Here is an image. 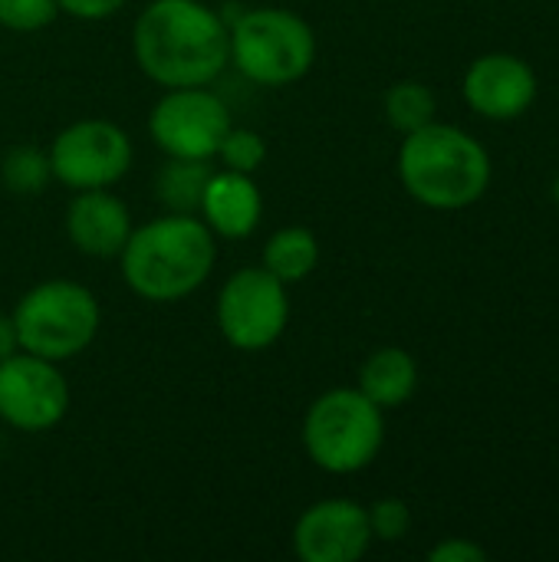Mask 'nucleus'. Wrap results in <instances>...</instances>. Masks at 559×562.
I'll use <instances>...</instances> for the list:
<instances>
[{
  "mask_svg": "<svg viewBox=\"0 0 559 562\" xmlns=\"http://www.w3.org/2000/svg\"><path fill=\"white\" fill-rule=\"evenodd\" d=\"M142 72L165 86H208L231 59V26L201 0H152L132 33Z\"/></svg>",
  "mask_w": 559,
  "mask_h": 562,
  "instance_id": "obj_1",
  "label": "nucleus"
},
{
  "mask_svg": "<svg viewBox=\"0 0 559 562\" xmlns=\"http://www.w3.org/2000/svg\"><path fill=\"white\" fill-rule=\"evenodd\" d=\"M128 290L148 303H175L191 296L214 270V231L198 214H165L132 227L122 254Z\"/></svg>",
  "mask_w": 559,
  "mask_h": 562,
  "instance_id": "obj_2",
  "label": "nucleus"
},
{
  "mask_svg": "<svg viewBox=\"0 0 559 562\" xmlns=\"http://www.w3.org/2000/svg\"><path fill=\"white\" fill-rule=\"evenodd\" d=\"M399 178L418 204L432 211H461L484 198L491 184V155L458 125L428 122L405 135L399 148Z\"/></svg>",
  "mask_w": 559,
  "mask_h": 562,
  "instance_id": "obj_3",
  "label": "nucleus"
},
{
  "mask_svg": "<svg viewBox=\"0 0 559 562\" xmlns=\"http://www.w3.org/2000/svg\"><path fill=\"white\" fill-rule=\"evenodd\" d=\"M20 349L49 362H66L86 352L99 333V303L92 290L72 280H46L26 290L13 306Z\"/></svg>",
  "mask_w": 559,
  "mask_h": 562,
  "instance_id": "obj_4",
  "label": "nucleus"
},
{
  "mask_svg": "<svg viewBox=\"0 0 559 562\" xmlns=\"http://www.w3.org/2000/svg\"><path fill=\"white\" fill-rule=\"evenodd\" d=\"M382 441V408L359 389H333L320 395L303 418L306 454L329 474H356L369 468L379 458Z\"/></svg>",
  "mask_w": 559,
  "mask_h": 562,
  "instance_id": "obj_5",
  "label": "nucleus"
},
{
  "mask_svg": "<svg viewBox=\"0 0 559 562\" xmlns=\"http://www.w3.org/2000/svg\"><path fill=\"white\" fill-rule=\"evenodd\" d=\"M231 59L257 86H290L316 63V33L293 10L257 7L231 26Z\"/></svg>",
  "mask_w": 559,
  "mask_h": 562,
  "instance_id": "obj_6",
  "label": "nucleus"
},
{
  "mask_svg": "<svg viewBox=\"0 0 559 562\" xmlns=\"http://www.w3.org/2000/svg\"><path fill=\"white\" fill-rule=\"evenodd\" d=\"M290 323L287 283L277 280L267 267L237 270L217 296V326L221 336L241 352L270 349Z\"/></svg>",
  "mask_w": 559,
  "mask_h": 562,
  "instance_id": "obj_7",
  "label": "nucleus"
},
{
  "mask_svg": "<svg viewBox=\"0 0 559 562\" xmlns=\"http://www.w3.org/2000/svg\"><path fill=\"white\" fill-rule=\"evenodd\" d=\"M231 125V109L208 86L168 89L148 115V135L168 158L211 161Z\"/></svg>",
  "mask_w": 559,
  "mask_h": 562,
  "instance_id": "obj_8",
  "label": "nucleus"
},
{
  "mask_svg": "<svg viewBox=\"0 0 559 562\" xmlns=\"http://www.w3.org/2000/svg\"><path fill=\"white\" fill-rule=\"evenodd\" d=\"M53 178L72 191L112 188L132 168V138L105 119L66 125L49 145Z\"/></svg>",
  "mask_w": 559,
  "mask_h": 562,
  "instance_id": "obj_9",
  "label": "nucleus"
},
{
  "mask_svg": "<svg viewBox=\"0 0 559 562\" xmlns=\"http://www.w3.org/2000/svg\"><path fill=\"white\" fill-rule=\"evenodd\" d=\"M69 412V385L59 362L13 352L0 362V422L16 431H49Z\"/></svg>",
  "mask_w": 559,
  "mask_h": 562,
  "instance_id": "obj_10",
  "label": "nucleus"
},
{
  "mask_svg": "<svg viewBox=\"0 0 559 562\" xmlns=\"http://www.w3.org/2000/svg\"><path fill=\"white\" fill-rule=\"evenodd\" d=\"M372 547V527L362 504L333 497L306 507L293 527V550L303 562H356Z\"/></svg>",
  "mask_w": 559,
  "mask_h": 562,
  "instance_id": "obj_11",
  "label": "nucleus"
},
{
  "mask_svg": "<svg viewBox=\"0 0 559 562\" xmlns=\"http://www.w3.org/2000/svg\"><path fill=\"white\" fill-rule=\"evenodd\" d=\"M461 92L478 115L491 122H511L534 105L537 72L514 53H488L468 66Z\"/></svg>",
  "mask_w": 559,
  "mask_h": 562,
  "instance_id": "obj_12",
  "label": "nucleus"
},
{
  "mask_svg": "<svg viewBox=\"0 0 559 562\" xmlns=\"http://www.w3.org/2000/svg\"><path fill=\"white\" fill-rule=\"evenodd\" d=\"M66 234L79 254L109 260L119 257L125 240L132 237V214L115 194H109V188H89L69 201Z\"/></svg>",
  "mask_w": 559,
  "mask_h": 562,
  "instance_id": "obj_13",
  "label": "nucleus"
},
{
  "mask_svg": "<svg viewBox=\"0 0 559 562\" xmlns=\"http://www.w3.org/2000/svg\"><path fill=\"white\" fill-rule=\"evenodd\" d=\"M198 214L214 231V237L244 240L260 224L264 198H260V188H257V181L250 175L221 168V171L211 175Z\"/></svg>",
  "mask_w": 559,
  "mask_h": 562,
  "instance_id": "obj_14",
  "label": "nucleus"
},
{
  "mask_svg": "<svg viewBox=\"0 0 559 562\" xmlns=\"http://www.w3.org/2000/svg\"><path fill=\"white\" fill-rule=\"evenodd\" d=\"M369 402H376L382 412L389 408H402L415 389H418V366L415 359L399 349V346H385L376 349L362 369H359V385H356Z\"/></svg>",
  "mask_w": 559,
  "mask_h": 562,
  "instance_id": "obj_15",
  "label": "nucleus"
},
{
  "mask_svg": "<svg viewBox=\"0 0 559 562\" xmlns=\"http://www.w3.org/2000/svg\"><path fill=\"white\" fill-rule=\"evenodd\" d=\"M214 168L204 158H168L155 178V194L171 214H198Z\"/></svg>",
  "mask_w": 559,
  "mask_h": 562,
  "instance_id": "obj_16",
  "label": "nucleus"
},
{
  "mask_svg": "<svg viewBox=\"0 0 559 562\" xmlns=\"http://www.w3.org/2000/svg\"><path fill=\"white\" fill-rule=\"evenodd\" d=\"M316 263H320V240L310 227H283L264 247V267L287 286L306 280L316 270Z\"/></svg>",
  "mask_w": 559,
  "mask_h": 562,
  "instance_id": "obj_17",
  "label": "nucleus"
},
{
  "mask_svg": "<svg viewBox=\"0 0 559 562\" xmlns=\"http://www.w3.org/2000/svg\"><path fill=\"white\" fill-rule=\"evenodd\" d=\"M53 181L49 151L36 145H13L0 158V188H7L16 198H36Z\"/></svg>",
  "mask_w": 559,
  "mask_h": 562,
  "instance_id": "obj_18",
  "label": "nucleus"
},
{
  "mask_svg": "<svg viewBox=\"0 0 559 562\" xmlns=\"http://www.w3.org/2000/svg\"><path fill=\"white\" fill-rule=\"evenodd\" d=\"M435 112H438V102H435V92L425 82L405 79V82H395L385 92V119L402 135L418 132L428 122H435Z\"/></svg>",
  "mask_w": 559,
  "mask_h": 562,
  "instance_id": "obj_19",
  "label": "nucleus"
},
{
  "mask_svg": "<svg viewBox=\"0 0 559 562\" xmlns=\"http://www.w3.org/2000/svg\"><path fill=\"white\" fill-rule=\"evenodd\" d=\"M214 158H221V165H224L227 171L254 175V171L264 165V158H267V142H264V135L254 132V128H234V125H231Z\"/></svg>",
  "mask_w": 559,
  "mask_h": 562,
  "instance_id": "obj_20",
  "label": "nucleus"
},
{
  "mask_svg": "<svg viewBox=\"0 0 559 562\" xmlns=\"http://www.w3.org/2000/svg\"><path fill=\"white\" fill-rule=\"evenodd\" d=\"M59 13L56 0H0V26L13 33H36Z\"/></svg>",
  "mask_w": 559,
  "mask_h": 562,
  "instance_id": "obj_21",
  "label": "nucleus"
},
{
  "mask_svg": "<svg viewBox=\"0 0 559 562\" xmlns=\"http://www.w3.org/2000/svg\"><path fill=\"white\" fill-rule=\"evenodd\" d=\"M366 514H369L372 540H382V543H399L412 527V510L399 497H382L372 507H366Z\"/></svg>",
  "mask_w": 559,
  "mask_h": 562,
  "instance_id": "obj_22",
  "label": "nucleus"
},
{
  "mask_svg": "<svg viewBox=\"0 0 559 562\" xmlns=\"http://www.w3.org/2000/svg\"><path fill=\"white\" fill-rule=\"evenodd\" d=\"M432 562H484L488 560V550L471 543V540H445L438 547H432L428 553Z\"/></svg>",
  "mask_w": 559,
  "mask_h": 562,
  "instance_id": "obj_23",
  "label": "nucleus"
},
{
  "mask_svg": "<svg viewBox=\"0 0 559 562\" xmlns=\"http://www.w3.org/2000/svg\"><path fill=\"white\" fill-rule=\"evenodd\" d=\"M63 13L76 20H105L125 7V0H56Z\"/></svg>",
  "mask_w": 559,
  "mask_h": 562,
  "instance_id": "obj_24",
  "label": "nucleus"
},
{
  "mask_svg": "<svg viewBox=\"0 0 559 562\" xmlns=\"http://www.w3.org/2000/svg\"><path fill=\"white\" fill-rule=\"evenodd\" d=\"M13 352H20V336H16L13 316L10 313H0V362L10 359Z\"/></svg>",
  "mask_w": 559,
  "mask_h": 562,
  "instance_id": "obj_25",
  "label": "nucleus"
},
{
  "mask_svg": "<svg viewBox=\"0 0 559 562\" xmlns=\"http://www.w3.org/2000/svg\"><path fill=\"white\" fill-rule=\"evenodd\" d=\"M554 201H557V207H559V175H557V181H554Z\"/></svg>",
  "mask_w": 559,
  "mask_h": 562,
  "instance_id": "obj_26",
  "label": "nucleus"
}]
</instances>
